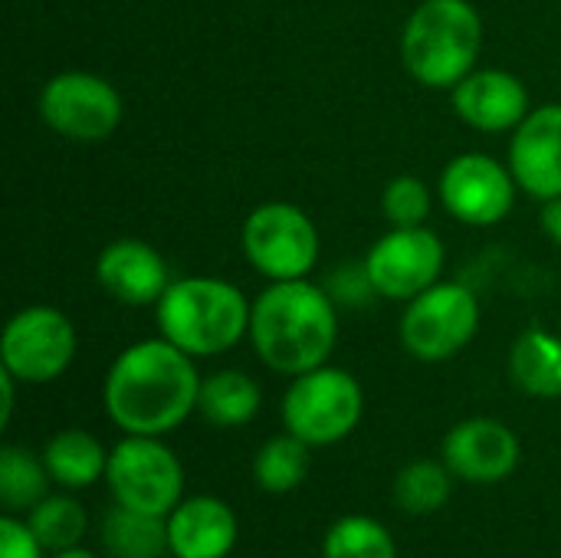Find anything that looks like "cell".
<instances>
[{"label":"cell","instance_id":"obj_12","mask_svg":"<svg viewBox=\"0 0 561 558\" xmlns=\"http://www.w3.org/2000/svg\"><path fill=\"white\" fill-rule=\"evenodd\" d=\"M516 178L496 158L467 151L440 174V201L450 217L470 227L500 224L516 204Z\"/></svg>","mask_w":561,"mask_h":558},{"label":"cell","instance_id":"obj_8","mask_svg":"<svg viewBox=\"0 0 561 558\" xmlns=\"http://www.w3.org/2000/svg\"><path fill=\"white\" fill-rule=\"evenodd\" d=\"M480 329V303L460 283H434L408 303L401 342L421 362H444L463 352Z\"/></svg>","mask_w":561,"mask_h":558},{"label":"cell","instance_id":"obj_24","mask_svg":"<svg viewBox=\"0 0 561 558\" xmlns=\"http://www.w3.org/2000/svg\"><path fill=\"white\" fill-rule=\"evenodd\" d=\"M49 470L43 457H33L23 447H3L0 451V503L7 510H33L39 500H46Z\"/></svg>","mask_w":561,"mask_h":558},{"label":"cell","instance_id":"obj_3","mask_svg":"<svg viewBox=\"0 0 561 558\" xmlns=\"http://www.w3.org/2000/svg\"><path fill=\"white\" fill-rule=\"evenodd\" d=\"M158 329L191 358L224 355L250 332L243 293L217 276H184L158 299Z\"/></svg>","mask_w":561,"mask_h":558},{"label":"cell","instance_id":"obj_30","mask_svg":"<svg viewBox=\"0 0 561 558\" xmlns=\"http://www.w3.org/2000/svg\"><path fill=\"white\" fill-rule=\"evenodd\" d=\"M13 382H16V378L3 368V372H0V388H3V414H0V421H3V424H7L10 414H13Z\"/></svg>","mask_w":561,"mask_h":558},{"label":"cell","instance_id":"obj_23","mask_svg":"<svg viewBox=\"0 0 561 558\" xmlns=\"http://www.w3.org/2000/svg\"><path fill=\"white\" fill-rule=\"evenodd\" d=\"M450 500V470L444 460H414L394 477V503L411 516H431Z\"/></svg>","mask_w":561,"mask_h":558},{"label":"cell","instance_id":"obj_25","mask_svg":"<svg viewBox=\"0 0 561 558\" xmlns=\"http://www.w3.org/2000/svg\"><path fill=\"white\" fill-rule=\"evenodd\" d=\"M26 526L46 553H66L85 536V510L72 497H46L30 510Z\"/></svg>","mask_w":561,"mask_h":558},{"label":"cell","instance_id":"obj_4","mask_svg":"<svg viewBox=\"0 0 561 558\" xmlns=\"http://www.w3.org/2000/svg\"><path fill=\"white\" fill-rule=\"evenodd\" d=\"M483 20L470 0H424L404 23L401 56L427 89H454L477 66Z\"/></svg>","mask_w":561,"mask_h":558},{"label":"cell","instance_id":"obj_17","mask_svg":"<svg viewBox=\"0 0 561 558\" xmlns=\"http://www.w3.org/2000/svg\"><path fill=\"white\" fill-rule=\"evenodd\" d=\"M237 543V516L224 500L191 497L168 516V546L174 558H227Z\"/></svg>","mask_w":561,"mask_h":558},{"label":"cell","instance_id":"obj_14","mask_svg":"<svg viewBox=\"0 0 561 558\" xmlns=\"http://www.w3.org/2000/svg\"><path fill=\"white\" fill-rule=\"evenodd\" d=\"M510 171L516 184L539 197L552 201L561 194V102L533 109L510 141Z\"/></svg>","mask_w":561,"mask_h":558},{"label":"cell","instance_id":"obj_19","mask_svg":"<svg viewBox=\"0 0 561 558\" xmlns=\"http://www.w3.org/2000/svg\"><path fill=\"white\" fill-rule=\"evenodd\" d=\"M43 464L53 477V483L66 487V490H82L92 487L105 467V447L89 434V431H59L46 447H43Z\"/></svg>","mask_w":561,"mask_h":558},{"label":"cell","instance_id":"obj_28","mask_svg":"<svg viewBox=\"0 0 561 558\" xmlns=\"http://www.w3.org/2000/svg\"><path fill=\"white\" fill-rule=\"evenodd\" d=\"M0 558H43V546L26 523L3 516L0 520Z\"/></svg>","mask_w":561,"mask_h":558},{"label":"cell","instance_id":"obj_11","mask_svg":"<svg viewBox=\"0 0 561 558\" xmlns=\"http://www.w3.org/2000/svg\"><path fill=\"white\" fill-rule=\"evenodd\" d=\"M378 296L411 303L431 289L444 270V243L427 227H391L365 260Z\"/></svg>","mask_w":561,"mask_h":558},{"label":"cell","instance_id":"obj_2","mask_svg":"<svg viewBox=\"0 0 561 558\" xmlns=\"http://www.w3.org/2000/svg\"><path fill=\"white\" fill-rule=\"evenodd\" d=\"M335 335V299L309 280L273 283L250 309V342L263 365L283 375H302L325 365Z\"/></svg>","mask_w":561,"mask_h":558},{"label":"cell","instance_id":"obj_27","mask_svg":"<svg viewBox=\"0 0 561 558\" xmlns=\"http://www.w3.org/2000/svg\"><path fill=\"white\" fill-rule=\"evenodd\" d=\"M381 210L391 220V227H424L431 214V191L414 174L391 178L381 194Z\"/></svg>","mask_w":561,"mask_h":558},{"label":"cell","instance_id":"obj_1","mask_svg":"<svg viewBox=\"0 0 561 558\" xmlns=\"http://www.w3.org/2000/svg\"><path fill=\"white\" fill-rule=\"evenodd\" d=\"M201 378L174 342L145 339L128 345L105 375V411L125 434L161 437L197 411Z\"/></svg>","mask_w":561,"mask_h":558},{"label":"cell","instance_id":"obj_21","mask_svg":"<svg viewBox=\"0 0 561 558\" xmlns=\"http://www.w3.org/2000/svg\"><path fill=\"white\" fill-rule=\"evenodd\" d=\"M102 546L112 558H161L168 546V520L118 506L102 520Z\"/></svg>","mask_w":561,"mask_h":558},{"label":"cell","instance_id":"obj_31","mask_svg":"<svg viewBox=\"0 0 561 558\" xmlns=\"http://www.w3.org/2000/svg\"><path fill=\"white\" fill-rule=\"evenodd\" d=\"M53 558H99V556H92L89 549H66V553H53Z\"/></svg>","mask_w":561,"mask_h":558},{"label":"cell","instance_id":"obj_29","mask_svg":"<svg viewBox=\"0 0 561 558\" xmlns=\"http://www.w3.org/2000/svg\"><path fill=\"white\" fill-rule=\"evenodd\" d=\"M539 220H542L546 237L561 247V194L559 197H552V201H546V207H542V217H539Z\"/></svg>","mask_w":561,"mask_h":558},{"label":"cell","instance_id":"obj_5","mask_svg":"<svg viewBox=\"0 0 561 558\" xmlns=\"http://www.w3.org/2000/svg\"><path fill=\"white\" fill-rule=\"evenodd\" d=\"M365 411V395L345 368L319 365L296 375L283 398V424L309 447H329L348 437Z\"/></svg>","mask_w":561,"mask_h":558},{"label":"cell","instance_id":"obj_10","mask_svg":"<svg viewBox=\"0 0 561 558\" xmlns=\"http://www.w3.org/2000/svg\"><path fill=\"white\" fill-rule=\"evenodd\" d=\"M79 339L66 312L53 306H26L20 309L0 339L3 368L26 385H46L59 378L76 358Z\"/></svg>","mask_w":561,"mask_h":558},{"label":"cell","instance_id":"obj_26","mask_svg":"<svg viewBox=\"0 0 561 558\" xmlns=\"http://www.w3.org/2000/svg\"><path fill=\"white\" fill-rule=\"evenodd\" d=\"M325 558H398L391 533L368 516H345L325 536Z\"/></svg>","mask_w":561,"mask_h":558},{"label":"cell","instance_id":"obj_16","mask_svg":"<svg viewBox=\"0 0 561 558\" xmlns=\"http://www.w3.org/2000/svg\"><path fill=\"white\" fill-rule=\"evenodd\" d=\"M454 109L470 128L480 132H516L533 112L529 89L506 69H473L454 86Z\"/></svg>","mask_w":561,"mask_h":558},{"label":"cell","instance_id":"obj_13","mask_svg":"<svg viewBox=\"0 0 561 558\" xmlns=\"http://www.w3.org/2000/svg\"><path fill=\"white\" fill-rule=\"evenodd\" d=\"M440 457L447 470L467 483H500L519 464V441L493 418H470L444 437Z\"/></svg>","mask_w":561,"mask_h":558},{"label":"cell","instance_id":"obj_9","mask_svg":"<svg viewBox=\"0 0 561 558\" xmlns=\"http://www.w3.org/2000/svg\"><path fill=\"white\" fill-rule=\"evenodd\" d=\"M39 118L69 141H105L122 122V95L108 79L69 69L43 86Z\"/></svg>","mask_w":561,"mask_h":558},{"label":"cell","instance_id":"obj_18","mask_svg":"<svg viewBox=\"0 0 561 558\" xmlns=\"http://www.w3.org/2000/svg\"><path fill=\"white\" fill-rule=\"evenodd\" d=\"M513 382L533 398H561V339L533 326L510 352Z\"/></svg>","mask_w":561,"mask_h":558},{"label":"cell","instance_id":"obj_6","mask_svg":"<svg viewBox=\"0 0 561 558\" xmlns=\"http://www.w3.org/2000/svg\"><path fill=\"white\" fill-rule=\"evenodd\" d=\"M105 480L118 506L151 516H171L184 490V470L174 451H168L158 437L141 434H128L122 444H115Z\"/></svg>","mask_w":561,"mask_h":558},{"label":"cell","instance_id":"obj_7","mask_svg":"<svg viewBox=\"0 0 561 558\" xmlns=\"http://www.w3.org/2000/svg\"><path fill=\"white\" fill-rule=\"evenodd\" d=\"M243 253L273 283L306 280L319 260V230L296 204H260L243 224Z\"/></svg>","mask_w":561,"mask_h":558},{"label":"cell","instance_id":"obj_20","mask_svg":"<svg viewBox=\"0 0 561 558\" xmlns=\"http://www.w3.org/2000/svg\"><path fill=\"white\" fill-rule=\"evenodd\" d=\"M260 401H263L260 385L250 375L227 368V372H217L201 382L197 411L204 421H210L217 428H243L256 418Z\"/></svg>","mask_w":561,"mask_h":558},{"label":"cell","instance_id":"obj_22","mask_svg":"<svg viewBox=\"0 0 561 558\" xmlns=\"http://www.w3.org/2000/svg\"><path fill=\"white\" fill-rule=\"evenodd\" d=\"M306 477H309V444L289 431L270 437L253 457V480L260 490L273 497L293 493L296 487H302Z\"/></svg>","mask_w":561,"mask_h":558},{"label":"cell","instance_id":"obj_15","mask_svg":"<svg viewBox=\"0 0 561 558\" xmlns=\"http://www.w3.org/2000/svg\"><path fill=\"white\" fill-rule=\"evenodd\" d=\"M95 280L112 299L125 306H158L171 286L164 257L135 237H118L99 253Z\"/></svg>","mask_w":561,"mask_h":558}]
</instances>
